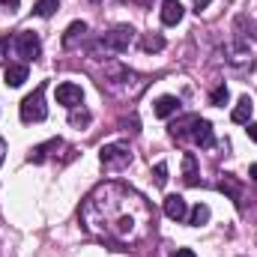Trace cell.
Here are the masks:
<instances>
[{"mask_svg": "<svg viewBox=\"0 0 257 257\" xmlns=\"http://www.w3.org/2000/svg\"><path fill=\"white\" fill-rule=\"evenodd\" d=\"M81 221L87 224L90 233L114 245V251H126L132 242L147 236L153 224V212L135 189L108 183V186H99L84 200Z\"/></svg>", "mask_w": 257, "mask_h": 257, "instance_id": "6da1fadb", "label": "cell"}, {"mask_svg": "<svg viewBox=\"0 0 257 257\" xmlns=\"http://www.w3.org/2000/svg\"><path fill=\"white\" fill-rule=\"evenodd\" d=\"M45 117H48V108H45V84H39L21 102V120L24 123H42Z\"/></svg>", "mask_w": 257, "mask_h": 257, "instance_id": "7a4b0ae2", "label": "cell"}, {"mask_svg": "<svg viewBox=\"0 0 257 257\" xmlns=\"http://www.w3.org/2000/svg\"><path fill=\"white\" fill-rule=\"evenodd\" d=\"M99 162L108 168V171H123L132 165V150L126 144H105L99 150Z\"/></svg>", "mask_w": 257, "mask_h": 257, "instance_id": "3957f363", "label": "cell"}, {"mask_svg": "<svg viewBox=\"0 0 257 257\" xmlns=\"http://www.w3.org/2000/svg\"><path fill=\"white\" fill-rule=\"evenodd\" d=\"M132 39H135V30H132L128 24H120V27H114L111 33H105V36L99 39V48L120 54V51H126L128 45H132Z\"/></svg>", "mask_w": 257, "mask_h": 257, "instance_id": "277c9868", "label": "cell"}, {"mask_svg": "<svg viewBox=\"0 0 257 257\" xmlns=\"http://www.w3.org/2000/svg\"><path fill=\"white\" fill-rule=\"evenodd\" d=\"M15 48H18V54H21L24 60H36V57L42 54V42H39V36L30 33V30H21V33L15 36Z\"/></svg>", "mask_w": 257, "mask_h": 257, "instance_id": "5b68a950", "label": "cell"}, {"mask_svg": "<svg viewBox=\"0 0 257 257\" xmlns=\"http://www.w3.org/2000/svg\"><path fill=\"white\" fill-rule=\"evenodd\" d=\"M197 123H200V117H197V114H186V117L174 120L168 132H171V138H177V141H192V132H194Z\"/></svg>", "mask_w": 257, "mask_h": 257, "instance_id": "8992f818", "label": "cell"}, {"mask_svg": "<svg viewBox=\"0 0 257 257\" xmlns=\"http://www.w3.org/2000/svg\"><path fill=\"white\" fill-rule=\"evenodd\" d=\"M165 215H168L171 221H186V218H189V203H186V197L168 194V197H165Z\"/></svg>", "mask_w": 257, "mask_h": 257, "instance_id": "52a82bcc", "label": "cell"}, {"mask_svg": "<svg viewBox=\"0 0 257 257\" xmlns=\"http://www.w3.org/2000/svg\"><path fill=\"white\" fill-rule=\"evenodd\" d=\"M57 102L66 105V108H78L81 102H84V90L78 87V84H72V81H66L57 87Z\"/></svg>", "mask_w": 257, "mask_h": 257, "instance_id": "ba28073f", "label": "cell"}, {"mask_svg": "<svg viewBox=\"0 0 257 257\" xmlns=\"http://www.w3.org/2000/svg\"><path fill=\"white\" fill-rule=\"evenodd\" d=\"M218 189H221V192L227 194V197H230L239 209H242V183H239L233 174H224V177L218 180Z\"/></svg>", "mask_w": 257, "mask_h": 257, "instance_id": "9c48e42d", "label": "cell"}, {"mask_svg": "<svg viewBox=\"0 0 257 257\" xmlns=\"http://www.w3.org/2000/svg\"><path fill=\"white\" fill-rule=\"evenodd\" d=\"M183 15H186V9H183V3H180V0H162V21H165L168 27L180 24V21H183Z\"/></svg>", "mask_w": 257, "mask_h": 257, "instance_id": "30bf717a", "label": "cell"}, {"mask_svg": "<svg viewBox=\"0 0 257 257\" xmlns=\"http://www.w3.org/2000/svg\"><path fill=\"white\" fill-rule=\"evenodd\" d=\"M192 141L200 147V150H209V147H215V135H212V123H206V120H200L192 132Z\"/></svg>", "mask_w": 257, "mask_h": 257, "instance_id": "8fae6325", "label": "cell"}, {"mask_svg": "<svg viewBox=\"0 0 257 257\" xmlns=\"http://www.w3.org/2000/svg\"><path fill=\"white\" fill-rule=\"evenodd\" d=\"M84 36H87V24L84 21H72L63 33V48H78L84 42Z\"/></svg>", "mask_w": 257, "mask_h": 257, "instance_id": "7c38bea8", "label": "cell"}, {"mask_svg": "<svg viewBox=\"0 0 257 257\" xmlns=\"http://www.w3.org/2000/svg\"><path fill=\"white\" fill-rule=\"evenodd\" d=\"M251 114H254V102H251V96H242V99L236 102V108H233L230 120H233V123H239V126H248V123H251Z\"/></svg>", "mask_w": 257, "mask_h": 257, "instance_id": "4fadbf2b", "label": "cell"}, {"mask_svg": "<svg viewBox=\"0 0 257 257\" xmlns=\"http://www.w3.org/2000/svg\"><path fill=\"white\" fill-rule=\"evenodd\" d=\"M6 87H21L27 81V63H12L6 66V75H3Z\"/></svg>", "mask_w": 257, "mask_h": 257, "instance_id": "5bb4252c", "label": "cell"}, {"mask_svg": "<svg viewBox=\"0 0 257 257\" xmlns=\"http://www.w3.org/2000/svg\"><path fill=\"white\" fill-rule=\"evenodd\" d=\"M177 111H180V99H177V96H162V99L156 102V117H162V120H165V117H174Z\"/></svg>", "mask_w": 257, "mask_h": 257, "instance_id": "9a60e30c", "label": "cell"}, {"mask_svg": "<svg viewBox=\"0 0 257 257\" xmlns=\"http://www.w3.org/2000/svg\"><path fill=\"white\" fill-rule=\"evenodd\" d=\"M60 147H63V141H60V138H51L48 144H39V147H33L27 159H30V162H45V156H48V150H60Z\"/></svg>", "mask_w": 257, "mask_h": 257, "instance_id": "2e32d148", "label": "cell"}, {"mask_svg": "<svg viewBox=\"0 0 257 257\" xmlns=\"http://www.w3.org/2000/svg\"><path fill=\"white\" fill-rule=\"evenodd\" d=\"M141 48H144L147 54H156V51L165 48V36H162V33H147V36L141 39Z\"/></svg>", "mask_w": 257, "mask_h": 257, "instance_id": "e0dca14e", "label": "cell"}, {"mask_svg": "<svg viewBox=\"0 0 257 257\" xmlns=\"http://www.w3.org/2000/svg\"><path fill=\"white\" fill-rule=\"evenodd\" d=\"M209 215H212V212H209V206H206V203H197L192 212H189V218H186V221H189L192 227H200V224H206V221H209Z\"/></svg>", "mask_w": 257, "mask_h": 257, "instance_id": "ac0fdd59", "label": "cell"}, {"mask_svg": "<svg viewBox=\"0 0 257 257\" xmlns=\"http://www.w3.org/2000/svg\"><path fill=\"white\" fill-rule=\"evenodd\" d=\"M183 177H186V183H189V186H197V162H194L192 153H186V156H183Z\"/></svg>", "mask_w": 257, "mask_h": 257, "instance_id": "d6986e66", "label": "cell"}, {"mask_svg": "<svg viewBox=\"0 0 257 257\" xmlns=\"http://www.w3.org/2000/svg\"><path fill=\"white\" fill-rule=\"evenodd\" d=\"M57 0H36V6H33V12L39 15V18H51L54 12H57Z\"/></svg>", "mask_w": 257, "mask_h": 257, "instance_id": "ffe728a7", "label": "cell"}, {"mask_svg": "<svg viewBox=\"0 0 257 257\" xmlns=\"http://www.w3.org/2000/svg\"><path fill=\"white\" fill-rule=\"evenodd\" d=\"M227 99H230V93H227V87H224V84H221V87H215V90H212V96H209V102H212L215 108H224V105H227Z\"/></svg>", "mask_w": 257, "mask_h": 257, "instance_id": "44dd1931", "label": "cell"}, {"mask_svg": "<svg viewBox=\"0 0 257 257\" xmlns=\"http://www.w3.org/2000/svg\"><path fill=\"white\" fill-rule=\"evenodd\" d=\"M153 177H156V186L162 189V186H168V165L165 162H159L156 168H153Z\"/></svg>", "mask_w": 257, "mask_h": 257, "instance_id": "7402d4cb", "label": "cell"}, {"mask_svg": "<svg viewBox=\"0 0 257 257\" xmlns=\"http://www.w3.org/2000/svg\"><path fill=\"white\" fill-rule=\"evenodd\" d=\"M69 123H72L75 128H84L87 123H90V114H87V111H75V108H72V117H69Z\"/></svg>", "mask_w": 257, "mask_h": 257, "instance_id": "603a6c76", "label": "cell"}, {"mask_svg": "<svg viewBox=\"0 0 257 257\" xmlns=\"http://www.w3.org/2000/svg\"><path fill=\"white\" fill-rule=\"evenodd\" d=\"M6 48H9V39H0V63H6Z\"/></svg>", "mask_w": 257, "mask_h": 257, "instance_id": "cb8c5ba5", "label": "cell"}, {"mask_svg": "<svg viewBox=\"0 0 257 257\" xmlns=\"http://www.w3.org/2000/svg\"><path fill=\"white\" fill-rule=\"evenodd\" d=\"M174 257H197L192 251V248H177V251H174Z\"/></svg>", "mask_w": 257, "mask_h": 257, "instance_id": "d4e9b609", "label": "cell"}, {"mask_svg": "<svg viewBox=\"0 0 257 257\" xmlns=\"http://www.w3.org/2000/svg\"><path fill=\"white\" fill-rule=\"evenodd\" d=\"M3 9H6V12H15V9H18V0H3Z\"/></svg>", "mask_w": 257, "mask_h": 257, "instance_id": "484cf974", "label": "cell"}, {"mask_svg": "<svg viewBox=\"0 0 257 257\" xmlns=\"http://www.w3.org/2000/svg\"><path fill=\"white\" fill-rule=\"evenodd\" d=\"M212 0H194V12H200V9H206Z\"/></svg>", "mask_w": 257, "mask_h": 257, "instance_id": "4316f807", "label": "cell"}, {"mask_svg": "<svg viewBox=\"0 0 257 257\" xmlns=\"http://www.w3.org/2000/svg\"><path fill=\"white\" fill-rule=\"evenodd\" d=\"M248 138L257 144V123H248Z\"/></svg>", "mask_w": 257, "mask_h": 257, "instance_id": "83f0119b", "label": "cell"}, {"mask_svg": "<svg viewBox=\"0 0 257 257\" xmlns=\"http://www.w3.org/2000/svg\"><path fill=\"white\" fill-rule=\"evenodd\" d=\"M3 159H6V141L0 138V165H3Z\"/></svg>", "mask_w": 257, "mask_h": 257, "instance_id": "f1b7e54d", "label": "cell"}, {"mask_svg": "<svg viewBox=\"0 0 257 257\" xmlns=\"http://www.w3.org/2000/svg\"><path fill=\"white\" fill-rule=\"evenodd\" d=\"M251 180H254V183H257V165H254V168H251Z\"/></svg>", "mask_w": 257, "mask_h": 257, "instance_id": "f546056e", "label": "cell"}]
</instances>
